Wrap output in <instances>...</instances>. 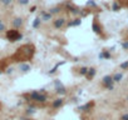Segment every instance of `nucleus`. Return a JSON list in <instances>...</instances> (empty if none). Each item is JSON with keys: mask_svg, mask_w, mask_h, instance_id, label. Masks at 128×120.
Returning <instances> with one entry per match:
<instances>
[{"mask_svg": "<svg viewBox=\"0 0 128 120\" xmlns=\"http://www.w3.org/2000/svg\"><path fill=\"white\" fill-rule=\"evenodd\" d=\"M34 54H35V46L33 44H24L20 48H18L16 51L10 58L14 63H26L33 59Z\"/></svg>", "mask_w": 128, "mask_h": 120, "instance_id": "f257e3e1", "label": "nucleus"}, {"mask_svg": "<svg viewBox=\"0 0 128 120\" xmlns=\"http://www.w3.org/2000/svg\"><path fill=\"white\" fill-rule=\"evenodd\" d=\"M28 98H29L30 101H37V103H45L47 101V95H45L44 90L31 91L28 94Z\"/></svg>", "mask_w": 128, "mask_h": 120, "instance_id": "f03ea898", "label": "nucleus"}, {"mask_svg": "<svg viewBox=\"0 0 128 120\" xmlns=\"http://www.w3.org/2000/svg\"><path fill=\"white\" fill-rule=\"evenodd\" d=\"M23 38V35L20 34V31L18 29H10V30H6V39L12 43H15L18 40H20Z\"/></svg>", "mask_w": 128, "mask_h": 120, "instance_id": "7ed1b4c3", "label": "nucleus"}, {"mask_svg": "<svg viewBox=\"0 0 128 120\" xmlns=\"http://www.w3.org/2000/svg\"><path fill=\"white\" fill-rule=\"evenodd\" d=\"M53 25H54L55 29H63V28L67 26V20L64 18H58L53 21Z\"/></svg>", "mask_w": 128, "mask_h": 120, "instance_id": "20e7f679", "label": "nucleus"}, {"mask_svg": "<svg viewBox=\"0 0 128 120\" xmlns=\"http://www.w3.org/2000/svg\"><path fill=\"white\" fill-rule=\"evenodd\" d=\"M112 83H113V78H111L109 75L104 76L103 80H102V85L107 89H112Z\"/></svg>", "mask_w": 128, "mask_h": 120, "instance_id": "39448f33", "label": "nucleus"}, {"mask_svg": "<svg viewBox=\"0 0 128 120\" xmlns=\"http://www.w3.org/2000/svg\"><path fill=\"white\" fill-rule=\"evenodd\" d=\"M12 61V58H6V59H3L0 61V73H3L6 68H8V64Z\"/></svg>", "mask_w": 128, "mask_h": 120, "instance_id": "423d86ee", "label": "nucleus"}, {"mask_svg": "<svg viewBox=\"0 0 128 120\" xmlns=\"http://www.w3.org/2000/svg\"><path fill=\"white\" fill-rule=\"evenodd\" d=\"M55 85H57V94H59V95H64V94H65L67 93V90H65V88H64V86L59 83V81H57L55 83Z\"/></svg>", "mask_w": 128, "mask_h": 120, "instance_id": "0eeeda50", "label": "nucleus"}, {"mask_svg": "<svg viewBox=\"0 0 128 120\" xmlns=\"http://www.w3.org/2000/svg\"><path fill=\"white\" fill-rule=\"evenodd\" d=\"M63 103H64V100L62 99V98H58V99L53 100V103H51V106L54 108V109H58V108H60V106L63 105Z\"/></svg>", "mask_w": 128, "mask_h": 120, "instance_id": "6e6552de", "label": "nucleus"}, {"mask_svg": "<svg viewBox=\"0 0 128 120\" xmlns=\"http://www.w3.org/2000/svg\"><path fill=\"white\" fill-rule=\"evenodd\" d=\"M19 70H21L23 73H26L30 70V65L26 63H19Z\"/></svg>", "mask_w": 128, "mask_h": 120, "instance_id": "1a4fd4ad", "label": "nucleus"}, {"mask_svg": "<svg viewBox=\"0 0 128 120\" xmlns=\"http://www.w3.org/2000/svg\"><path fill=\"white\" fill-rule=\"evenodd\" d=\"M13 25H14V29H19L21 25H23V19L15 18V19L13 20Z\"/></svg>", "mask_w": 128, "mask_h": 120, "instance_id": "9d476101", "label": "nucleus"}, {"mask_svg": "<svg viewBox=\"0 0 128 120\" xmlns=\"http://www.w3.org/2000/svg\"><path fill=\"white\" fill-rule=\"evenodd\" d=\"M51 18H53V15H51L50 13H44V11H43V13L40 14V19H41L43 21H49V20H51Z\"/></svg>", "mask_w": 128, "mask_h": 120, "instance_id": "9b49d317", "label": "nucleus"}, {"mask_svg": "<svg viewBox=\"0 0 128 120\" xmlns=\"http://www.w3.org/2000/svg\"><path fill=\"white\" fill-rule=\"evenodd\" d=\"M94 75H95V69H94V68H90V69H88L85 78H87L88 80H92V79L94 78Z\"/></svg>", "mask_w": 128, "mask_h": 120, "instance_id": "f8f14e48", "label": "nucleus"}, {"mask_svg": "<svg viewBox=\"0 0 128 120\" xmlns=\"http://www.w3.org/2000/svg\"><path fill=\"white\" fill-rule=\"evenodd\" d=\"M79 24H80V19H74V21H69L67 25L68 26H77Z\"/></svg>", "mask_w": 128, "mask_h": 120, "instance_id": "ddd939ff", "label": "nucleus"}, {"mask_svg": "<svg viewBox=\"0 0 128 120\" xmlns=\"http://www.w3.org/2000/svg\"><path fill=\"white\" fill-rule=\"evenodd\" d=\"M87 71H88V68H85V66H83V68H80V70H79V74L80 75H87Z\"/></svg>", "mask_w": 128, "mask_h": 120, "instance_id": "4468645a", "label": "nucleus"}, {"mask_svg": "<svg viewBox=\"0 0 128 120\" xmlns=\"http://www.w3.org/2000/svg\"><path fill=\"white\" fill-rule=\"evenodd\" d=\"M0 3H1L3 5H5V6H9L13 3V0H0Z\"/></svg>", "mask_w": 128, "mask_h": 120, "instance_id": "2eb2a0df", "label": "nucleus"}, {"mask_svg": "<svg viewBox=\"0 0 128 120\" xmlns=\"http://www.w3.org/2000/svg\"><path fill=\"white\" fill-rule=\"evenodd\" d=\"M121 79H122V74H115L113 76V81H121Z\"/></svg>", "mask_w": 128, "mask_h": 120, "instance_id": "dca6fc26", "label": "nucleus"}, {"mask_svg": "<svg viewBox=\"0 0 128 120\" xmlns=\"http://www.w3.org/2000/svg\"><path fill=\"white\" fill-rule=\"evenodd\" d=\"M92 104H93V103H88V104H85L84 106H80L79 110H87V109H89V108L92 106Z\"/></svg>", "mask_w": 128, "mask_h": 120, "instance_id": "f3484780", "label": "nucleus"}, {"mask_svg": "<svg viewBox=\"0 0 128 120\" xmlns=\"http://www.w3.org/2000/svg\"><path fill=\"white\" fill-rule=\"evenodd\" d=\"M40 20H41L40 18H37V19H35V21H34V24H33V26H34L35 29H37V28L39 26V24H40Z\"/></svg>", "mask_w": 128, "mask_h": 120, "instance_id": "a211bd4d", "label": "nucleus"}, {"mask_svg": "<svg viewBox=\"0 0 128 120\" xmlns=\"http://www.w3.org/2000/svg\"><path fill=\"white\" fill-rule=\"evenodd\" d=\"M19 1V4H21V5H26V4H29V0H18Z\"/></svg>", "mask_w": 128, "mask_h": 120, "instance_id": "6ab92c4d", "label": "nucleus"}, {"mask_svg": "<svg viewBox=\"0 0 128 120\" xmlns=\"http://www.w3.org/2000/svg\"><path fill=\"white\" fill-rule=\"evenodd\" d=\"M3 30H5V25H4L3 21L0 20V31H3Z\"/></svg>", "mask_w": 128, "mask_h": 120, "instance_id": "aec40b11", "label": "nucleus"}, {"mask_svg": "<svg viewBox=\"0 0 128 120\" xmlns=\"http://www.w3.org/2000/svg\"><path fill=\"white\" fill-rule=\"evenodd\" d=\"M118 9H119V5L117 4V3H114L113 4V10H118Z\"/></svg>", "mask_w": 128, "mask_h": 120, "instance_id": "412c9836", "label": "nucleus"}, {"mask_svg": "<svg viewBox=\"0 0 128 120\" xmlns=\"http://www.w3.org/2000/svg\"><path fill=\"white\" fill-rule=\"evenodd\" d=\"M122 120H128V115H124V116L122 118Z\"/></svg>", "mask_w": 128, "mask_h": 120, "instance_id": "4be33fe9", "label": "nucleus"}, {"mask_svg": "<svg viewBox=\"0 0 128 120\" xmlns=\"http://www.w3.org/2000/svg\"><path fill=\"white\" fill-rule=\"evenodd\" d=\"M99 120H104V119H99Z\"/></svg>", "mask_w": 128, "mask_h": 120, "instance_id": "5701e85b", "label": "nucleus"}]
</instances>
